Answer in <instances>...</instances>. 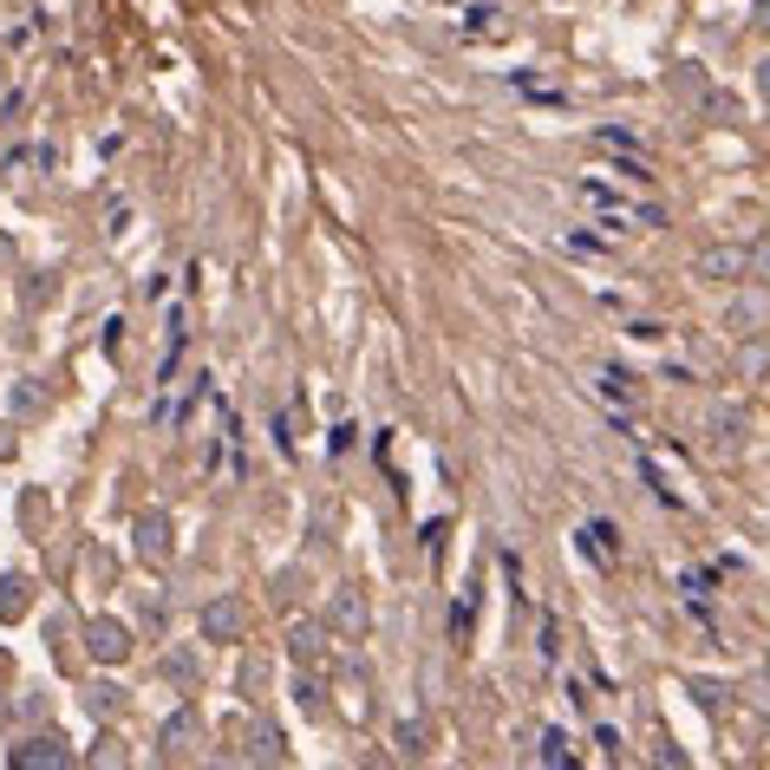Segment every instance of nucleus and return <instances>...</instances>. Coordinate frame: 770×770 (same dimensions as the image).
Returning <instances> with one entry per match:
<instances>
[{
    "mask_svg": "<svg viewBox=\"0 0 770 770\" xmlns=\"http://www.w3.org/2000/svg\"><path fill=\"white\" fill-rule=\"evenodd\" d=\"M699 274L706 281H738V274H751V248H706Z\"/></svg>",
    "mask_w": 770,
    "mask_h": 770,
    "instance_id": "obj_1",
    "label": "nucleus"
},
{
    "mask_svg": "<svg viewBox=\"0 0 770 770\" xmlns=\"http://www.w3.org/2000/svg\"><path fill=\"white\" fill-rule=\"evenodd\" d=\"M542 758H549V765H569V745H562V732H549V738H542Z\"/></svg>",
    "mask_w": 770,
    "mask_h": 770,
    "instance_id": "obj_2",
    "label": "nucleus"
},
{
    "mask_svg": "<svg viewBox=\"0 0 770 770\" xmlns=\"http://www.w3.org/2000/svg\"><path fill=\"white\" fill-rule=\"evenodd\" d=\"M738 320H765V301H758V294H751V301H745V307H732V327H738Z\"/></svg>",
    "mask_w": 770,
    "mask_h": 770,
    "instance_id": "obj_3",
    "label": "nucleus"
},
{
    "mask_svg": "<svg viewBox=\"0 0 770 770\" xmlns=\"http://www.w3.org/2000/svg\"><path fill=\"white\" fill-rule=\"evenodd\" d=\"M751 261H758V268H765V274H770V242H765V248H758V255H751Z\"/></svg>",
    "mask_w": 770,
    "mask_h": 770,
    "instance_id": "obj_4",
    "label": "nucleus"
},
{
    "mask_svg": "<svg viewBox=\"0 0 770 770\" xmlns=\"http://www.w3.org/2000/svg\"><path fill=\"white\" fill-rule=\"evenodd\" d=\"M758 85H765V98H770V59H765V72H758Z\"/></svg>",
    "mask_w": 770,
    "mask_h": 770,
    "instance_id": "obj_5",
    "label": "nucleus"
},
{
    "mask_svg": "<svg viewBox=\"0 0 770 770\" xmlns=\"http://www.w3.org/2000/svg\"><path fill=\"white\" fill-rule=\"evenodd\" d=\"M765 26H770V0H765Z\"/></svg>",
    "mask_w": 770,
    "mask_h": 770,
    "instance_id": "obj_6",
    "label": "nucleus"
}]
</instances>
